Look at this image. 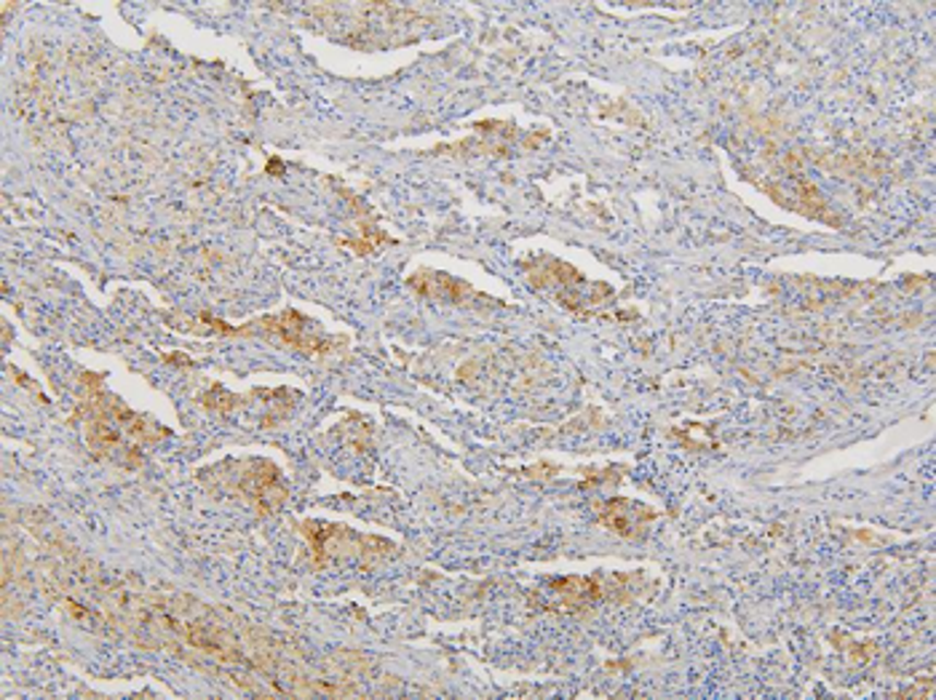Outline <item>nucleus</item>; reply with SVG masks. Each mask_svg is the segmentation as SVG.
I'll return each instance as SVG.
<instances>
[{"label":"nucleus","mask_w":936,"mask_h":700,"mask_svg":"<svg viewBox=\"0 0 936 700\" xmlns=\"http://www.w3.org/2000/svg\"><path fill=\"white\" fill-rule=\"evenodd\" d=\"M551 589L565 596L567 607H589L600 599V580L595 578H556L551 580Z\"/></svg>","instance_id":"5"},{"label":"nucleus","mask_w":936,"mask_h":700,"mask_svg":"<svg viewBox=\"0 0 936 700\" xmlns=\"http://www.w3.org/2000/svg\"><path fill=\"white\" fill-rule=\"evenodd\" d=\"M407 283H410L415 292L431 297V300L449 302V305H458V302L468 300V297H477V292L471 289V283L460 281V278H453L440 270H418L415 276H410V281Z\"/></svg>","instance_id":"4"},{"label":"nucleus","mask_w":936,"mask_h":700,"mask_svg":"<svg viewBox=\"0 0 936 700\" xmlns=\"http://www.w3.org/2000/svg\"><path fill=\"white\" fill-rule=\"evenodd\" d=\"M268 171H281V161H271Z\"/></svg>","instance_id":"7"},{"label":"nucleus","mask_w":936,"mask_h":700,"mask_svg":"<svg viewBox=\"0 0 936 700\" xmlns=\"http://www.w3.org/2000/svg\"><path fill=\"white\" fill-rule=\"evenodd\" d=\"M260 331H268L271 337H278L284 346L300 350V353H329L337 348V340H332L322 331V326L308 322L303 313L284 311L278 316H265L257 324Z\"/></svg>","instance_id":"2"},{"label":"nucleus","mask_w":936,"mask_h":700,"mask_svg":"<svg viewBox=\"0 0 936 700\" xmlns=\"http://www.w3.org/2000/svg\"><path fill=\"white\" fill-rule=\"evenodd\" d=\"M201 401L209 409H215V412H230V409L239 405V399H236L233 394H228L223 385H212V390H206V394L201 396Z\"/></svg>","instance_id":"6"},{"label":"nucleus","mask_w":936,"mask_h":700,"mask_svg":"<svg viewBox=\"0 0 936 700\" xmlns=\"http://www.w3.org/2000/svg\"><path fill=\"white\" fill-rule=\"evenodd\" d=\"M236 471V490L257 506L260 514L276 511L287 497V486H284L281 471L271 460L254 458L230 462Z\"/></svg>","instance_id":"1"},{"label":"nucleus","mask_w":936,"mask_h":700,"mask_svg":"<svg viewBox=\"0 0 936 700\" xmlns=\"http://www.w3.org/2000/svg\"><path fill=\"white\" fill-rule=\"evenodd\" d=\"M595 514L600 519L602 527L619 532L621 538H634L639 535V527L653 521L656 514L653 508L643 506V503H632L626 497H610V500L595 503Z\"/></svg>","instance_id":"3"}]
</instances>
